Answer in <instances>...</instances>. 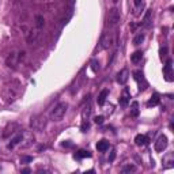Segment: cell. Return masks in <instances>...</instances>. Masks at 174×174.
<instances>
[{"mask_svg":"<svg viewBox=\"0 0 174 174\" xmlns=\"http://www.w3.org/2000/svg\"><path fill=\"white\" fill-rule=\"evenodd\" d=\"M21 92H22V85L18 80H11V82H7L2 87L0 97H2L3 102L10 105V103L15 102V101L18 99Z\"/></svg>","mask_w":174,"mask_h":174,"instance_id":"6da1fadb","label":"cell"},{"mask_svg":"<svg viewBox=\"0 0 174 174\" xmlns=\"http://www.w3.org/2000/svg\"><path fill=\"white\" fill-rule=\"evenodd\" d=\"M67 109H68V105L65 102H59L54 109L52 110L50 113V120L52 121H61L64 118L65 113H67Z\"/></svg>","mask_w":174,"mask_h":174,"instance_id":"7a4b0ae2","label":"cell"},{"mask_svg":"<svg viewBox=\"0 0 174 174\" xmlns=\"http://www.w3.org/2000/svg\"><path fill=\"white\" fill-rule=\"evenodd\" d=\"M121 19V15H120V10L118 8H110L108 11V15H106V26L109 29H113L118 25Z\"/></svg>","mask_w":174,"mask_h":174,"instance_id":"3957f363","label":"cell"},{"mask_svg":"<svg viewBox=\"0 0 174 174\" xmlns=\"http://www.w3.org/2000/svg\"><path fill=\"white\" fill-rule=\"evenodd\" d=\"M46 123H48V120L44 114H36L30 118V127L34 130H44L46 127Z\"/></svg>","mask_w":174,"mask_h":174,"instance_id":"277c9868","label":"cell"},{"mask_svg":"<svg viewBox=\"0 0 174 174\" xmlns=\"http://www.w3.org/2000/svg\"><path fill=\"white\" fill-rule=\"evenodd\" d=\"M25 52L23 50H18V52H12V53H10V56L7 57V60H5V63H7L8 67H11V68H15L18 64H21L23 61V59H25Z\"/></svg>","mask_w":174,"mask_h":174,"instance_id":"5b68a950","label":"cell"},{"mask_svg":"<svg viewBox=\"0 0 174 174\" xmlns=\"http://www.w3.org/2000/svg\"><path fill=\"white\" fill-rule=\"evenodd\" d=\"M114 44H116L114 33H112V31H105V33L102 34V37H101V46H102L103 49H110V48H113Z\"/></svg>","mask_w":174,"mask_h":174,"instance_id":"8992f818","label":"cell"},{"mask_svg":"<svg viewBox=\"0 0 174 174\" xmlns=\"http://www.w3.org/2000/svg\"><path fill=\"white\" fill-rule=\"evenodd\" d=\"M34 143V135L30 132V130H22V139H21V143L19 146L22 148H27V147L33 146Z\"/></svg>","mask_w":174,"mask_h":174,"instance_id":"52a82bcc","label":"cell"},{"mask_svg":"<svg viewBox=\"0 0 174 174\" xmlns=\"http://www.w3.org/2000/svg\"><path fill=\"white\" fill-rule=\"evenodd\" d=\"M133 79L137 82V86H139V90H140V91H144V90L148 87V83H147V80L144 79V75L141 71L133 72Z\"/></svg>","mask_w":174,"mask_h":174,"instance_id":"ba28073f","label":"cell"},{"mask_svg":"<svg viewBox=\"0 0 174 174\" xmlns=\"http://www.w3.org/2000/svg\"><path fill=\"white\" fill-rule=\"evenodd\" d=\"M166 147H167V137L165 135H161L156 139L155 144H154V148H155L156 152H162L166 150Z\"/></svg>","mask_w":174,"mask_h":174,"instance_id":"9c48e42d","label":"cell"},{"mask_svg":"<svg viewBox=\"0 0 174 174\" xmlns=\"http://www.w3.org/2000/svg\"><path fill=\"white\" fill-rule=\"evenodd\" d=\"M85 80H86V76L83 74H80L79 76H76V79L74 80V83H72V86H71V92L72 94H75V92L79 91L80 87L85 85Z\"/></svg>","mask_w":174,"mask_h":174,"instance_id":"30bf717a","label":"cell"},{"mask_svg":"<svg viewBox=\"0 0 174 174\" xmlns=\"http://www.w3.org/2000/svg\"><path fill=\"white\" fill-rule=\"evenodd\" d=\"M18 129H19V125H18L16 123H10V124H7V127L3 129V137H10V136L14 135V133H15Z\"/></svg>","mask_w":174,"mask_h":174,"instance_id":"8fae6325","label":"cell"},{"mask_svg":"<svg viewBox=\"0 0 174 174\" xmlns=\"http://www.w3.org/2000/svg\"><path fill=\"white\" fill-rule=\"evenodd\" d=\"M91 112H92L91 101L87 99L86 103L83 105V109H82V120H83V121H89L90 116H91Z\"/></svg>","mask_w":174,"mask_h":174,"instance_id":"7c38bea8","label":"cell"},{"mask_svg":"<svg viewBox=\"0 0 174 174\" xmlns=\"http://www.w3.org/2000/svg\"><path fill=\"white\" fill-rule=\"evenodd\" d=\"M163 76L167 82H172L173 80V67H172V60H167L166 65L163 68Z\"/></svg>","mask_w":174,"mask_h":174,"instance_id":"4fadbf2b","label":"cell"},{"mask_svg":"<svg viewBox=\"0 0 174 174\" xmlns=\"http://www.w3.org/2000/svg\"><path fill=\"white\" fill-rule=\"evenodd\" d=\"M129 79V69L128 68H123L120 72L117 74V82L120 85H125Z\"/></svg>","mask_w":174,"mask_h":174,"instance_id":"5bb4252c","label":"cell"},{"mask_svg":"<svg viewBox=\"0 0 174 174\" xmlns=\"http://www.w3.org/2000/svg\"><path fill=\"white\" fill-rule=\"evenodd\" d=\"M152 25V10H147L146 15L143 18V22H141V26L144 29H150Z\"/></svg>","mask_w":174,"mask_h":174,"instance_id":"9a60e30c","label":"cell"},{"mask_svg":"<svg viewBox=\"0 0 174 174\" xmlns=\"http://www.w3.org/2000/svg\"><path fill=\"white\" fill-rule=\"evenodd\" d=\"M21 139H22V130H21V132H18L12 139H11V141L8 143V146H7L8 150H14L16 146H19V143H21Z\"/></svg>","mask_w":174,"mask_h":174,"instance_id":"2e32d148","label":"cell"},{"mask_svg":"<svg viewBox=\"0 0 174 174\" xmlns=\"http://www.w3.org/2000/svg\"><path fill=\"white\" fill-rule=\"evenodd\" d=\"M108 95H109V90H108V89H103L102 91L99 92L98 98H97V103H98V105L102 106L103 103H105V101H106V98H108Z\"/></svg>","mask_w":174,"mask_h":174,"instance_id":"e0dca14e","label":"cell"},{"mask_svg":"<svg viewBox=\"0 0 174 174\" xmlns=\"http://www.w3.org/2000/svg\"><path fill=\"white\" fill-rule=\"evenodd\" d=\"M129 98H130V95H129L128 89H124L123 95L120 97V105L121 106H127L128 105V102H129Z\"/></svg>","mask_w":174,"mask_h":174,"instance_id":"ac0fdd59","label":"cell"},{"mask_svg":"<svg viewBox=\"0 0 174 174\" xmlns=\"http://www.w3.org/2000/svg\"><path fill=\"white\" fill-rule=\"evenodd\" d=\"M135 144L136 146H139V147L146 146V144H148V137L144 136V135H137L135 137Z\"/></svg>","mask_w":174,"mask_h":174,"instance_id":"d6986e66","label":"cell"},{"mask_svg":"<svg viewBox=\"0 0 174 174\" xmlns=\"http://www.w3.org/2000/svg\"><path fill=\"white\" fill-rule=\"evenodd\" d=\"M97 150H98V151H101V152H103V151H106V150H109V141L105 140V139L99 140V141L97 143Z\"/></svg>","mask_w":174,"mask_h":174,"instance_id":"ffe728a7","label":"cell"},{"mask_svg":"<svg viewBox=\"0 0 174 174\" xmlns=\"http://www.w3.org/2000/svg\"><path fill=\"white\" fill-rule=\"evenodd\" d=\"M159 102H161L159 94H154L152 97L148 99V102H147V106H148V108H151V106H156V105H159Z\"/></svg>","mask_w":174,"mask_h":174,"instance_id":"44dd1931","label":"cell"},{"mask_svg":"<svg viewBox=\"0 0 174 174\" xmlns=\"http://www.w3.org/2000/svg\"><path fill=\"white\" fill-rule=\"evenodd\" d=\"M141 57H143V52L136 50L133 54H130V61L135 63V64H137V63L141 60Z\"/></svg>","mask_w":174,"mask_h":174,"instance_id":"7402d4cb","label":"cell"},{"mask_svg":"<svg viewBox=\"0 0 174 174\" xmlns=\"http://www.w3.org/2000/svg\"><path fill=\"white\" fill-rule=\"evenodd\" d=\"M44 25H45V19H44L42 15H37L36 16V27L37 30H41L44 27Z\"/></svg>","mask_w":174,"mask_h":174,"instance_id":"603a6c76","label":"cell"},{"mask_svg":"<svg viewBox=\"0 0 174 174\" xmlns=\"http://www.w3.org/2000/svg\"><path fill=\"white\" fill-rule=\"evenodd\" d=\"M91 156V154H90V151H86V150H80V151H78L76 154H75V158L80 159V158H90Z\"/></svg>","mask_w":174,"mask_h":174,"instance_id":"cb8c5ba5","label":"cell"},{"mask_svg":"<svg viewBox=\"0 0 174 174\" xmlns=\"http://www.w3.org/2000/svg\"><path fill=\"white\" fill-rule=\"evenodd\" d=\"M130 116L132 117H137L139 116V103L132 102V108H130Z\"/></svg>","mask_w":174,"mask_h":174,"instance_id":"d4e9b609","label":"cell"},{"mask_svg":"<svg viewBox=\"0 0 174 174\" xmlns=\"http://www.w3.org/2000/svg\"><path fill=\"white\" fill-rule=\"evenodd\" d=\"M143 41H144V34H141V33L137 34V36L133 38V44H135V45H140Z\"/></svg>","mask_w":174,"mask_h":174,"instance_id":"484cf974","label":"cell"},{"mask_svg":"<svg viewBox=\"0 0 174 174\" xmlns=\"http://www.w3.org/2000/svg\"><path fill=\"white\" fill-rule=\"evenodd\" d=\"M135 170H136L135 166H132V165H128V166L123 167V170H121V172H123V173H132V172H135Z\"/></svg>","mask_w":174,"mask_h":174,"instance_id":"4316f807","label":"cell"},{"mask_svg":"<svg viewBox=\"0 0 174 174\" xmlns=\"http://www.w3.org/2000/svg\"><path fill=\"white\" fill-rule=\"evenodd\" d=\"M33 161V156H27V155H22L21 156V163H29Z\"/></svg>","mask_w":174,"mask_h":174,"instance_id":"83f0119b","label":"cell"},{"mask_svg":"<svg viewBox=\"0 0 174 174\" xmlns=\"http://www.w3.org/2000/svg\"><path fill=\"white\" fill-rule=\"evenodd\" d=\"M91 68L94 72H98V69H99V63H98L97 60H91Z\"/></svg>","mask_w":174,"mask_h":174,"instance_id":"f1b7e54d","label":"cell"},{"mask_svg":"<svg viewBox=\"0 0 174 174\" xmlns=\"http://www.w3.org/2000/svg\"><path fill=\"white\" fill-rule=\"evenodd\" d=\"M90 128V124H89V121H83L82 123V127H80V129H82V132H87Z\"/></svg>","mask_w":174,"mask_h":174,"instance_id":"f546056e","label":"cell"},{"mask_svg":"<svg viewBox=\"0 0 174 174\" xmlns=\"http://www.w3.org/2000/svg\"><path fill=\"white\" fill-rule=\"evenodd\" d=\"M94 123H95V124H98V125L103 124V116H97V117L94 118Z\"/></svg>","mask_w":174,"mask_h":174,"instance_id":"4dcf8cb0","label":"cell"},{"mask_svg":"<svg viewBox=\"0 0 174 174\" xmlns=\"http://www.w3.org/2000/svg\"><path fill=\"white\" fill-rule=\"evenodd\" d=\"M114 158H116V150L113 148L112 151H110V155H109V162H113L114 161Z\"/></svg>","mask_w":174,"mask_h":174,"instance_id":"1f68e13d","label":"cell"},{"mask_svg":"<svg viewBox=\"0 0 174 174\" xmlns=\"http://www.w3.org/2000/svg\"><path fill=\"white\" fill-rule=\"evenodd\" d=\"M63 146H64V147H72V143H69V141H64Z\"/></svg>","mask_w":174,"mask_h":174,"instance_id":"d6a6232c","label":"cell"},{"mask_svg":"<svg viewBox=\"0 0 174 174\" xmlns=\"http://www.w3.org/2000/svg\"><path fill=\"white\" fill-rule=\"evenodd\" d=\"M133 2H135V5H136V7H139V5L141 4V0H133Z\"/></svg>","mask_w":174,"mask_h":174,"instance_id":"836d02e7","label":"cell"},{"mask_svg":"<svg viewBox=\"0 0 174 174\" xmlns=\"http://www.w3.org/2000/svg\"><path fill=\"white\" fill-rule=\"evenodd\" d=\"M22 173H30V169H23Z\"/></svg>","mask_w":174,"mask_h":174,"instance_id":"e575fe53","label":"cell"},{"mask_svg":"<svg viewBox=\"0 0 174 174\" xmlns=\"http://www.w3.org/2000/svg\"><path fill=\"white\" fill-rule=\"evenodd\" d=\"M110 2H112V3H113V4H117V3H118V2H120V0H110Z\"/></svg>","mask_w":174,"mask_h":174,"instance_id":"d590c367","label":"cell"}]
</instances>
